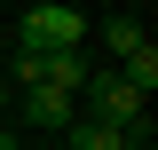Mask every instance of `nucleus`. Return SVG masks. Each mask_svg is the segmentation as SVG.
Segmentation results:
<instances>
[{
	"label": "nucleus",
	"instance_id": "f257e3e1",
	"mask_svg": "<svg viewBox=\"0 0 158 150\" xmlns=\"http://www.w3.org/2000/svg\"><path fill=\"white\" fill-rule=\"evenodd\" d=\"M79 40H87V16L63 8V0H40V8L16 16V48H32V56H63V48H79Z\"/></svg>",
	"mask_w": 158,
	"mask_h": 150
},
{
	"label": "nucleus",
	"instance_id": "f03ea898",
	"mask_svg": "<svg viewBox=\"0 0 158 150\" xmlns=\"http://www.w3.org/2000/svg\"><path fill=\"white\" fill-rule=\"evenodd\" d=\"M79 95H87V119H103V127H118V134H150V103H142L118 71H87Z\"/></svg>",
	"mask_w": 158,
	"mask_h": 150
},
{
	"label": "nucleus",
	"instance_id": "7ed1b4c3",
	"mask_svg": "<svg viewBox=\"0 0 158 150\" xmlns=\"http://www.w3.org/2000/svg\"><path fill=\"white\" fill-rule=\"evenodd\" d=\"M63 150H150V134H118L103 119H71L63 127Z\"/></svg>",
	"mask_w": 158,
	"mask_h": 150
},
{
	"label": "nucleus",
	"instance_id": "20e7f679",
	"mask_svg": "<svg viewBox=\"0 0 158 150\" xmlns=\"http://www.w3.org/2000/svg\"><path fill=\"white\" fill-rule=\"evenodd\" d=\"M71 119H79V103H71V95H48V87H32V95H24V127H32V134H63Z\"/></svg>",
	"mask_w": 158,
	"mask_h": 150
},
{
	"label": "nucleus",
	"instance_id": "39448f33",
	"mask_svg": "<svg viewBox=\"0 0 158 150\" xmlns=\"http://www.w3.org/2000/svg\"><path fill=\"white\" fill-rule=\"evenodd\" d=\"M87 32L103 40V48H111V71L127 56H142V48H150V32H142V16H103V24H87Z\"/></svg>",
	"mask_w": 158,
	"mask_h": 150
},
{
	"label": "nucleus",
	"instance_id": "423d86ee",
	"mask_svg": "<svg viewBox=\"0 0 158 150\" xmlns=\"http://www.w3.org/2000/svg\"><path fill=\"white\" fill-rule=\"evenodd\" d=\"M87 71H95V63L79 56V48H63V56H40V87H48V95H71V103H79V87H87Z\"/></svg>",
	"mask_w": 158,
	"mask_h": 150
},
{
	"label": "nucleus",
	"instance_id": "0eeeda50",
	"mask_svg": "<svg viewBox=\"0 0 158 150\" xmlns=\"http://www.w3.org/2000/svg\"><path fill=\"white\" fill-rule=\"evenodd\" d=\"M16 87H24V95L40 87V56H32V48H16ZM16 87H8V95H16Z\"/></svg>",
	"mask_w": 158,
	"mask_h": 150
},
{
	"label": "nucleus",
	"instance_id": "6e6552de",
	"mask_svg": "<svg viewBox=\"0 0 158 150\" xmlns=\"http://www.w3.org/2000/svg\"><path fill=\"white\" fill-rule=\"evenodd\" d=\"M0 150H32V142H24V134H8V127H0Z\"/></svg>",
	"mask_w": 158,
	"mask_h": 150
}]
</instances>
